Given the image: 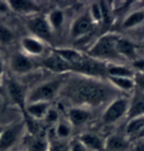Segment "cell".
Wrapping results in <instances>:
<instances>
[{
	"label": "cell",
	"mask_w": 144,
	"mask_h": 151,
	"mask_svg": "<svg viewBox=\"0 0 144 151\" xmlns=\"http://www.w3.org/2000/svg\"><path fill=\"white\" fill-rule=\"evenodd\" d=\"M66 119L71 124L73 129L80 130L84 129L87 125L92 124L96 118L95 110L87 107L71 106L66 107L65 115Z\"/></svg>",
	"instance_id": "52a82bcc"
},
{
	"label": "cell",
	"mask_w": 144,
	"mask_h": 151,
	"mask_svg": "<svg viewBox=\"0 0 144 151\" xmlns=\"http://www.w3.org/2000/svg\"><path fill=\"white\" fill-rule=\"evenodd\" d=\"M25 130H27L25 122H17L4 127L0 134V151H7L14 147V145L23 136Z\"/></svg>",
	"instance_id": "30bf717a"
},
{
	"label": "cell",
	"mask_w": 144,
	"mask_h": 151,
	"mask_svg": "<svg viewBox=\"0 0 144 151\" xmlns=\"http://www.w3.org/2000/svg\"><path fill=\"white\" fill-rule=\"evenodd\" d=\"M129 65H130L131 68L134 71L144 73V56H139L137 59H135L134 61L129 63Z\"/></svg>",
	"instance_id": "4dcf8cb0"
},
{
	"label": "cell",
	"mask_w": 144,
	"mask_h": 151,
	"mask_svg": "<svg viewBox=\"0 0 144 151\" xmlns=\"http://www.w3.org/2000/svg\"><path fill=\"white\" fill-rule=\"evenodd\" d=\"M121 34L117 31H110L97 37L85 50L90 58L106 64L126 63L123 60L117 50V42Z\"/></svg>",
	"instance_id": "7a4b0ae2"
},
{
	"label": "cell",
	"mask_w": 144,
	"mask_h": 151,
	"mask_svg": "<svg viewBox=\"0 0 144 151\" xmlns=\"http://www.w3.org/2000/svg\"><path fill=\"white\" fill-rule=\"evenodd\" d=\"M143 129H144V116L125 121V124L123 127V132L131 141H133L139 137L140 133L142 132Z\"/></svg>",
	"instance_id": "603a6c76"
},
{
	"label": "cell",
	"mask_w": 144,
	"mask_h": 151,
	"mask_svg": "<svg viewBox=\"0 0 144 151\" xmlns=\"http://www.w3.org/2000/svg\"><path fill=\"white\" fill-rule=\"evenodd\" d=\"M87 11H88L89 15L94 21V23L100 29L102 21H103V10H102L101 1L91 2L89 6H87Z\"/></svg>",
	"instance_id": "484cf974"
},
{
	"label": "cell",
	"mask_w": 144,
	"mask_h": 151,
	"mask_svg": "<svg viewBox=\"0 0 144 151\" xmlns=\"http://www.w3.org/2000/svg\"><path fill=\"white\" fill-rule=\"evenodd\" d=\"M76 137L88 151H105L106 136L100 132L82 130Z\"/></svg>",
	"instance_id": "5bb4252c"
},
{
	"label": "cell",
	"mask_w": 144,
	"mask_h": 151,
	"mask_svg": "<svg viewBox=\"0 0 144 151\" xmlns=\"http://www.w3.org/2000/svg\"><path fill=\"white\" fill-rule=\"evenodd\" d=\"M26 28L31 36L44 42L52 48L56 47L55 37L50 29L46 15L37 14V15L27 17Z\"/></svg>",
	"instance_id": "8992f818"
},
{
	"label": "cell",
	"mask_w": 144,
	"mask_h": 151,
	"mask_svg": "<svg viewBox=\"0 0 144 151\" xmlns=\"http://www.w3.org/2000/svg\"><path fill=\"white\" fill-rule=\"evenodd\" d=\"M138 44V50H139V55L140 56H144V40L137 42Z\"/></svg>",
	"instance_id": "e575fe53"
},
{
	"label": "cell",
	"mask_w": 144,
	"mask_h": 151,
	"mask_svg": "<svg viewBox=\"0 0 144 151\" xmlns=\"http://www.w3.org/2000/svg\"><path fill=\"white\" fill-rule=\"evenodd\" d=\"M73 132L74 129L71 124L68 122L66 116H63L54 127H50L49 132H47V135L54 136L55 138L61 139V140H70L73 138Z\"/></svg>",
	"instance_id": "ffe728a7"
},
{
	"label": "cell",
	"mask_w": 144,
	"mask_h": 151,
	"mask_svg": "<svg viewBox=\"0 0 144 151\" xmlns=\"http://www.w3.org/2000/svg\"><path fill=\"white\" fill-rule=\"evenodd\" d=\"M4 127H0V134H1V132H2V130H3Z\"/></svg>",
	"instance_id": "d590c367"
},
{
	"label": "cell",
	"mask_w": 144,
	"mask_h": 151,
	"mask_svg": "<svg viewBox=\"0 0 144 151\" xmlns=\"http://www.w3.org/2000/svg\"><path fill=\"white\" fill-rule=\"evenodd\" d=\"M131 151H144V138H138L132 141Z\"/></svg>",
	"instance_id": "1f68e13d"
},
{
	"label": "cell",
	"mask_w": 144,
	"mask_h": 151,
	"mask_svg": "<svg viewBox=\"0 0 144 151\" xmlns=\"http://www.w3.org/2000/svg\"><path fill=\"white\" fill-rule=\"evenodd\" d=\"M66 76L67 74L53 75L52 77L44 79L36 84L30 91H28L27 104L34 102H46L53 104V102L58 99Z\"/></svg>",
	"instance_id": "3957f363"
},
{
	"label": "cell",
	"mask_w": 144,
	"mask_h": 151,
	"mask_svg": "<svg viewBox=\"0 0 144 151\" xmlns=\"http://www.w3.org/2000/svg\"><path fill=\"white\" fill-rule=\"evenodd\" d=\"M129 96L120 95L101 111L100 121L104 127H115L125 121L128 112Z\"/></svg>",
	"instance_id": "5b68a950"
},
{
	"label": "cell",
	"mask_w": 144,
	"mask_h": 151,
	"mask_svg": "<svg viewBox=\"0 0 144 151\" xmlns=\"http://www.w3.org/2000/svg\"><path fill=\"white\" fill-rule=\"evenodd\" d=\"M117 50L123 60L128 64L131 63L140 56L137 42L130 37L120 35L117 42Z\"/></svg>",
	"instance_id": "4fadbf2b"
},
{
	"label": "cell",
	"mask_w": 144,
	"mask_h": 151,
	"mask_svg": "<svg viewBox=\"0 0 144 151\" xmlns=\"http://www.w3.org/2000/svg\"><path fill=\"white\" fill-rule=\"evenodd\" d=\"M47 20L52 29L53 35L56 40V47H57V40L63 35L65 32V27L67 24V12L62 7L55 6L52 8L49 12L46 14Z\"/></svg>",
	"instance_id": "7c38bea8"
},
{
	"label": "cell",
	"mask_w": 144,
	"mask_h": 151,
	"mask_svg": "<svg viewBox=\"0 0 144 151\" xmlns=\"http://www.w3.org/2000/svg\"><path fill=\"white\" fill-rule=\"evenodd\" d=\"M9 66L12 72L17 75H26L35 71L37 68H41L39 63L29 55H25L22 50H16L11 55Z\"/></svg>",
	"instance_id": "ba28073f"
},
{
	"label": "cell",
	"mask_w": 144,
	"mask_h": 151,
	"mask_svg": "<svg viewBox=\"0 0 144 151\" xmlns=\"http://www.w3.org/2000/svg\"><path fill=\"white\" fill-rule=\"evenodd\" d=\"M8 5L11 12L27 17L42 14V10H43V7L39 2L32 1V0H9Z\"/></svg>",
	"instance_id": "e0dca14e"
},
{
	"label": "cell",
	"mask_w": 144,
	"mask_h": 151,
	"mask_svg": "<svg viewBox=\"0 0 144 151\" xmlns=\"http://www.w3.org/2000/svg\"><path fill=\"white\" fill-rule=\"evenodd\" d=\"M39 67L44 70L49 71L53 75H63V74L71 73L70 65L56 55L52 48L44 58H42L39 62Z\"/></svg>",
	"instance_id": "8fae6325"
},
{
	"label": "cell",
	"mask_w": 144,
	"mask_h": 151,
	"mask_svg": "<svg viewBox=\"0 0 144 151\" xmlns=\"http://www.w3.org/2000/svg\"><path fill=\"white\" fill-rule=\"evenodd\" d=\"M143 28H144V26H143ZM142 32H143V34H144V30L142 31ZM141 40H144V36L142 37V39H141ZM141 40H139V41H141ZM139 41H137V42H139Z\"/></svg>",
	"instance_id": "8d00e7d4"
},
{
	"label": "cell",
	"mask_w": 144,
	"mask_h": 151,
	"mask_svg": "<svg viewBox=\"0 0 144 151\" xmlns=\"http://www.w3.org/2000/svg\"><path fill=\"white\" fill-rule=\"evenodd\" d=\"M11 10L8 5V1H4V0H0V15H7L10 13Z\"/></svg>",
	"instance_id": "d6a6232c"
},
{
	"label": "cell",
	"mask_w": 144,
	"mask_h": 151,
	"mask_svg": "<svg viewBox=\"0 0 144 151\" xmlns=\"http://www.w3.org/2000/svg\"><path fill=\"white\" fill-rule=\"evenodd\" d=\"M97 29H99V27L90 17L86 6L85 9L76 14L70 21L67 30V39L73 45L76 42H81L88 39L89 36L92 37Z\"/></svg>",
	"instance_id": "277c9868"
},
{
	"label": "cell",
	"mask_w": 144,
	"mask_h": 151,
	"mask_svg": "<svg viewBox=\"0 0 144 151\" xmlns=\"http://www.w3.org/2000/svg\"><path fill=\"white\" fill-rule=\"evenodd\" d=\"M144 26V7H133L120 22V29L132 32Z\"/></svg>",
	"instance_id": "2e32d148"
},
{
	"label": "cell",
	"mask_w": 144,
	"mask_h": 151,
	"mask_svg": "<svg viewBox=\"0 0 144 151\" xmlns=\"http://www.w3.org/2000/svg\"><path fill=\"white\" fill-rule=\"evenodd\" d=\"M49 139V149L47 151H69L70 140H61L54 136L47 135Z\"/></svg>",
	"instance_id": "4316f807"
},
{
	"label": "cell",
	"mask_w": 144,
	"mask_h": 151,
	"mask_svg": "<svg viewBox=\"0 0 144 151\" xmlns=\"http://www.w3.org/2000/svg\"><path fill=\"white\" fill-rule=\"evenodd\" d=\"M20 50L32 58H44L52 50V47L44 42L31 35L25 36L20 40Z\"/></svg>",
	"instance_id": "9c48e42d"
},
{
	"label": "cell",
	"mask_w": 144,
	"mask_h": 151,
	"mask_svg": "<svg viewBox=\"0 0 144 151\" xmlns=\"http://www.w3.org/2000/svg\"><path fill=\"white\" fill-rule=\"evenodd\" d=\"M144 116V92L139 90H134V92L129 96V106L126 119H130L138 116Z\"/></svg>",
	"instance_id": "44dd1931"
},
{
	"label": "cell",
	"mask_w": 144,
	"mask_h": 151,
	"mask_svg": "<svg viewBox=\"0 0 144 151\" xmlns=\"http://www.w3.org/2000/svg\"><path fill=\"white\" fill-rule=\"evenodd\" d=\"M15 41V33L11 28L0 25V44L3 45H9Z\"/></svg>",
	"instance_id": "83f0119b"
},
{
	"label": "cell",
	"mask_w": 144,
	"mask_h": 151,
	"mask_svg": "<svg viewBox=\"0 0 144 151\" xmlns=\"http://www.w3.org/2000/svg\"><path fill=\"white\" fill-rule=\"evenodd\" d=\"M52 105V103H46V102L28 103L26 105V118H25L24 121L25 124H28L30 121H43L47 112L49 111Z\"/></svg>",
	"instance_id": "d6986e66"
},
{
	"label": "cell",
	"mask_w": 144,
	"mask_h": 151,
	"mask_svg": "<svg viewBox=\"0 0 144 151\" xmlns=\"http://www.w3.org/2000/svg\"><path fill=\"white\" fill-rule=\"evenodd\" d=\"M109 83L123 95L130 96L135 90L133 78L130 77H108Z\"/></svg>",
	"instance_id": "7402d4cb"
},
{
	"label": "cell",
	"mask_w": 144,
	"mask_h": 151,
	"mask_svg": "<svg viewBox=\"0 0 144 151\" xmlns=\"http://www.w3.org/2000/svg\"><path fill=\"white\" fill-rule=\"evenodd\" d=\"M123 95L108 80L68 73L58 96L65 107L79 106L93 110L105 108L117 97Z\"/></svg>",
	"instance_id": "6da1fadb"
},
{
	"label": "cell",
	"mask_w": 144,
	"mask_h": 151,
	"mask_svg": "<svg viewBox=\"0 0 144 151\" xmlns=\"http://www.w3.org/2000/svg\"><path fill=\"white\" fill-rule=\"evenodd\" d=\"M27 91L25 87L15 79H10L7 82V94L12 103L19 108L24 118H26Z\"/></svg>",
	"instance_id": "9a60e30c"
},
{
	"label": "cell",
	"mask_w": 144,
	"mask_h": 151,
	"mask_svg": "<svg viewBox=\"0 0 144 151\" xmlns=\"http://www.w3.org/2000/svg\"><path fill=\"white\" fill-rule=\"evenodd\" d=\"M3 74H4V62H3V59H2V56L0 55V85H1Z\"/></svg>",
	"instance_id": "836d02e7"
},
{
	"label": "cell",
	"mask_w": 144,
	"mask_h": 151,
	"mask_svg": "<svg viewBox=\"0 0 144 151\" xmlns=\"http://www.w3.org/2000/svg\"><path fill=\"white\" fill-rule=\"evenodd\" d=\"M132 141L123 132H112L106 136L105 151H131Z\"/></svg>",
	"instance_id": "ac0fdd59"
},
{
	"label": "cell",
	"mask_w": 144,
	"mask_h": 151,
	"mask_svg": "<svg viewBox=\"0 0 144 151\" xmlns=\"http://www.w3.org/2000/svg\"><path fill=\"white\" fill-rule=\"evenodd\" d=\"M49 139L44 134H30L25 142V151H47Z\"/></svg>",
	"instance_id": "cb8c5ba5"
},
{
	"label": "cell",
	"mask_w": 144,
	"mask_h": 151,
	"mask_svg": "<svg viewBox=\"0 0 144 151\" xmlns=\"http://www.w3.org/2000/svg\"><path fill=\"white\" fill-rule=\"evenodd\" d=\"M133 80L135 84V89L139 90L141 92H144V73L135 71Z\"/></svg>",
	"instance_id": "f1b7e54d"
},
{
	"label": "cell",
	"mask_w": 144,
	"mask_h": 151,
	"mask_svg": "<svg viewBox=\"0 0 144 151\" xmlns=\"http://www.w3.org/2000/svg\"><path fill=\"white\" fill-rule=\"evenodd\" d=\"M107 78L108 77H130L133 78L135 71L128 63L107 64Z\"/></svg>",
	"instance_id": "d4e9b609"
},
{
	"label": "cell",
	"mask_w": 144,
	"mask_h": 151,
	"mask_svg": "<svg viewBox=\"0 0 144 151\" xmlns=\"http://www.w3.org/2000/svg\"><path fill=\"white\" fill-rule=\"evenodd\" d=\"M69 151H88L84 147V145L79 141V139L76 137H73L70 139V147Z\"/></svg>",
	"instance_id": "f546056e"
}]
</instances>
